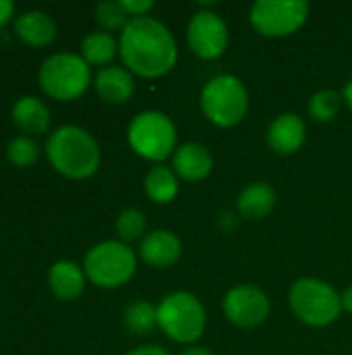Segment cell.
<instances>
[{
  "label": "cell",
  "instance_id": "obj_1",
  "mask_svg": "<svg viewBox=\"0 0 352 355\" xmlns=\"http://www.w3.org/2000/svg\"><path fill=\"white\" fill-rule=\"evenodd\" d=\"M120 56L141 77H160L176 62V42L170 29L151 17H133L120 33Z\"/></svg>",
  "mask_w": 352,
  "mask_h": 355
},
{
  "label": "cell",
  "instance_id": "obj_2",
  "mask_svg": "<svg viewBox=\"0 0 352 355\" xmlns=\"http://www.w3.org/2000/svg\"><path fill=\"white\" fill-rule=\"evenodd\" d=\"M46 152L54 168L73 179L89 177L100 164V148L95 139L77 125L54 129L46 141Z\"/></svg>",
  "mask_w": 352,
  "mask_h": 355
},
{
  "label": "cell",
  "instance_id": "obj_3",
  "mask_svg": "<svg viewBox=\"0 0 352 355\" xmlns=\"http://www.w3.org/2000/svg\"><path fill=\"white\" fill-rule=\"evenodd\" d=\"M156 312L158 327L176 343H193L205 329V310L191 293L176 291L166 295Z\"/></svg>",
  "mask_w": 352,
  "mask_h": 355
},
{
  "label": "cell",
  "instance_id": "obj_4",
  "mask_svg": "<svg viewBox=\"0 0 352 355\" xmlns=\"http://www.w3.org/2000/svg\"><path fill=\"white\" fill-rule=\"evenodd\" d=\"M39 85L58 100L81 96L89 85V67L83 56L73 52H56L39 67Z\"/></svg>",
  "mask_w": 352,
  "mask_h": 355
},
{
  "label": "cell",
  "instance_id": "obj_5",
  "mask_svg": "<svg viewBox=\"0 0 352 355\" xmlns=\"http://www.w3.org/2000/svg\"><path fill=\"white\" fill-rule=\"evenodd\" d=\"M201 108L205 116L218 127H234L243 121L249 108L245 85L230 75L212 79L201 94Z\"/></svg>",
  "mask_w": 352,
  "mask_h": 355
},
{
  "label": "cell",
  "instance_id": "obj_6",
  "mask_svg": "<svg viewBox=\"0 0 352 355\" xmlns=\"http://www.w3.org/2000/svg\"><path fill=\"white\" fill-rule=\"evenodd\" d=\"M85 275L100 287H118L127 283L137 268L133 250L120 241H102L85 256Z\"/></svg>",
  "mask_w": 352,
  "mask_h": 355
},
{
  "label": "cell",
  "instance_id": "obj_7",
  "mask_svg": "<svg viewBox=\"0 0 352 355\" xmlns=\"http://www.w3.org/2000/svg\"><path fill=\"white\" fill-rule=\"evenodd\" d=\"M290 306L295 314L311 327H326L334 322L342 310L338 293L317 279L297 281L290 289Z\"/></svg>",
  "mask_w": 352,
  "mask_h": 355
},
{
  "label": "cell",
  "instance_id": "obj_8",
  "mask_svg": "<svg viewBox=\"0 0 352 355\" xmlns=\"http://www.w3.org/2000/svg\"><path fill=\"white\" fill-rule=\"evenodd\" d=\"M129 144L143 158L164 160L176 146V129L166 114L147 110L131 121Z\"/></svg>",
  "mask_w": 352,
  "mask_h": 355
},
{
  "label": "cell",
  "instance_id": "obj_9",
  "mask_svg": "<svg viewBox=\"0 0 352 355\" xmlns=\"http://www.w3.org/2000/svg\"><path fill=\"white\" fill-rule=\"evenodd\" d=\"M309 4L303 0H261L251 8L253 27L268 37L295 33L307 19Z\"/></svg>",
  "mask_w": 352,
  "mask_h": 355
},
{
  "label": "cell",
  "instance_id": "obj_10",
  "mask_svg": "<svg viewBox=\"0 0 352 355\" xmlns=\"http://www.w3.org/2000/svg\"><path fill=\"white\" fill-rule=\"evenodd\" d=\"M224 314L237 327L243 329L257 327L270 314V300L261 289L251 285H241L228 291L224 300Z\"/></svg>",
  "mask_w": 352,
  "mask_h": 355
},
{
  "label": "cell",
  "instance_id": "obj_11",
  "mask_svg": "<svg viewBox=\"0 0 352 355\" xmlns=\"http://www.w3.org/2000/svg\"><path fill=\"white\" fill-rule=\"evenodd\" d=\"M189 46L201 58H218L228 46L226 23L210 10L197 12L189 23Z\"/></svg>",
  "mask_w": 352,
  "mask_h": 355
},
{
  "label": "cell",
  "instance_id": "obj_12",
  "mask_svg": "<svg viewBox=\"0 0 352 355\" xmlns=\"http://www.w3.org/2000/svg\"><path fill=\"white\" fill-rule=\"evenodd\" d=\"M141 258L158 268H168L180 258V241L170 231H151L141 241Z\"/></svg>",
  "mask_w": 352,
  "mask_h": 355
},
{
  "label": "cell",
  "instance_id": "obj_13",
  "mask_svg": "<svg viewBox=\"0 0 352 355\" xmlns=\"http://www.w3.org/2000/svg\"><path fill=\"white\" fill-rule=\"evenodd\" d=\"M268 141L278 154H293L305 141V123L301 116L286 112L280 114L268 131Z\"/></svg>",
  "mask_w": 352,
  "mask_h": 355
},
{
  "label": "cell",
  "instance_id": "obj_14",
  "mask_svg": "<svg viewBox=\"0 0 352 355\" xmlns=\"http://www.w3.org/2000/svg\"><path fill=\"white\" fill-rule=\"evenodd\" d=\"M214 158L201 144H185L174 152L172 166L185 181H201L212 171Z\"/></svg>",
  "mask_w": 352,
  "mask_h": 355
},
{
  "label": "cell",
  "instance_id": "obj_15",
  "mask_svg": "<svg viewBox=\"0 0 352 355\" xmlns=\"http://www.w3.org/2000/svg\"><path fill=\"white\" fill-rule=\"evenodd\" d=\"M10 116L25 135H39L50 125V110L37 96H21L12 104Z\"/></svg>",
  "mask_w": 352,
  "mask_h": 355
},
{
  "label": "cell",
  "instance_id": "obj_16",
  "mask_svg": "<svg viewBox=\"0 0 352 355\" xmlns=\"http://www.w3.org/2000/svg\"><path fill=\"white\" fill-rule=\"evenodd\" d=\"M95 89L102 96V100L110 104L127 102L135 92L133 75L122 67H104L95 75Z\"/></svg>",
  "mask_w": 352,
  "mask_h": 355
},
{
  "label": "cell",
  "instance_id": "obj_17",
  "mask_svg": "<svg viewBox=\"0 0 352 355\" xmlns=\"http://www.w3.org/2000/svg\"><path fill=\"white\" fill-rule=\"evenodd\" d=\"M15 31L23 42L33 46H44L54 40L56 23L44 10H25L15 19Z\"/></svg>",
  "mask_w": 352,
  "mask_h": 355
},
{
  "label": "cell",
  "instance_id": "obj_18",
  "mask_svg": "<svg viewBox=\"0 0 352 355\" xmlns=\"http://www.w3.org/2000/svg\"><path fill=\"white\" fill-rule=\"evenodd\" d=\"M48 283L58 300H75L77 295H81L85 287V275L75 262L58 260L52 264L48 272Z\"/></svg>",
  "mask_w": 352,
  "mask_h": 355
},
{
  "label": "cell",
  "instance_id": "obj_19",
  "mask_svg": "<svg viewBox=\"0 0 352 355\" xmlns=\"http://www.w3.org/2000/svg\"><path fill=\"white\" fill-rule=\"evenodd\" d=\"M276 204V193L270 185L266 183H255L249 185L241 196H239V210L247 218H263L272 212Z\"/></svg>",
  "mask_w": 352,
  "mask_h": 355
},
{
  "label": "cell",
  "instance_id": "obj_20",
  "mask_svg": "<svg viewBox=\"0 0 352 355\" xmlns=\"http://www.w3.org/2000/svg\"><path fill=\"white\" fill-rule=\"evenodd\" d=\"M145 191L158 204H168L178 193V183L168 166H154L145 177Z\"/></svg>",
  "mask_w": 352,
  "mask_h": 355
},
{
  "label": "cell",
  "instance_id": "obj_21",
  "mask_svg": "<svg viewBox=\"0 0 352 355\" xmlns=\"http://www.w3.org/2000/svg\"><path fill=\"white\" fill-rule=\"evenodd\" d=\"M81 50L87 64H106L116 54V40L106 31H93L85 35Z\"/></svg>",
  "mask_w": 352,
  "mask_h": 355
},
{
  "label": "cell",
  "instance_id": "obj_22",
  "mask_svg": "<svg viewBox=\"0 0 352 355\" xmlns=\"http://www.w3.org/2000/svg\"><path fill=\"white\" fill-rule=\"evenodd\" d=\"M124 324L129 331L145 335L158 324V312L147 302H135L124 310Z\"/></svg>",
  "mask_w": 352,
  "mask_h": 355
},
{
  "label": "cell",
  "instance_id": "obj_23",
  "mask_svg": "<svg viewBox=\"0 0 352 355\" xmlns=\"http://www.w3.org/2000/svg\"><path fill=\"white\" fill-rule=\"evenodd\" d=\"M39 146L29 135H17L6 144V158L17 166H29L37 160Z\"/></svg>",
  "mask_w": 352,
  "mask_h": 355
},
{
  "label": "cell",
  "instance_id": "obj_24",
  "mask_svg": "<svg viewBox=\"0 0 352 355\" xmlns=\"http://www.w3.org/2000/svg\"><path fill=\"white\" fill-rule=\"evenodd\" d=\"M340 104H342V98L338 92L324 89V92H317L309 100V112L315 121H332L338 114Z\"/></svg>",
  "mask_w": 352,
  "mask_h": 355
},
{
  "label": "cell",
  "instance_id": "obj_25",
  "mask_svg": "<svg viewBox=\"0 0 352 355\" xmlns=\"http://www.w3.org/2000/svg\"><path fill=\"white\" fill-rule=\"evenodd\" d=\"M95 17L106 29H118L129 23V12L124 10L122 2L116 0H104L95 6Z\"/></svg>",
  "mask_w": 352,
  "mask_h": 355
},
{
  "label": "cell",
  "instance_id": "obj_26",
  "mask_svg": "<svg viewBox=\"0 0 352 355\" xmlns=\"http://www.w3.org/2000/svg\"><path fill=\"white\" fill-rule=\"evenodd\" d=\"M116 231H118V235L124 241H133V239L143 235V231H145V216L139 210H135V208H127L116 218Z\"/></svg>",
  "mask_w": 352,
  "mask_h": 355
},
{
  "label": "cell",
  "instance_id": "obj_27",
  "mask_svg": "<svg viewBox=\"0 0 352 355\" xmlns=\"http://www.w3.org/2000/svg\"><path fill=\"white\" fill-rule=\"evenodd\" d=\"M120 2H122L124 10L129 15H135V17H143L154 6L151 0H120Z\"/></svg>",
  "mask_w": 352,
  "mask_h": 355
},
{
  "label": "cell",
  "instance_id": "obj_28",
  "mask_svg": "<svg viewBox=\"0 0 352 355\" xmlns=\"http://www.w3.org/2000/svg\"><path fill=\"white\" fill-rule=\"evenodd\" d=\"M129 355H170L168 352H164L162 347L158 345H145V347H137L133 349Z\"/></svg>",
  "mask_w": 352,
  "mask_h": 355
},
{
  "label": "cell",
  "instance_id": "obj_29",
  "mask_svg": "<svg viewBox=\"0 0 352 355\" xmlns=\"http://www.w3.org/2000/svg\"><path fill=\"white\" fill-rule=\"evenodd\" d=\"M12 10H15V4L10 0H0V25L12 15Z\"/></svg>",
  "mask_w": 352,
  "mask_h": 355
},
{
  "label": "cell",
  "instance_id": "obj_30",
  "mask_svg": "<svg viewBox=\"0 0 352 355\" xmlns=\"http://www.w3.org/2000/svg\"><path fill=\"white\" fill-rule=\"evenodd\" d=\"M340 302H342V308H344V310L352 312V287L344 291V295L340 297Z\"/></svg>",
  "mask_w": 352,
  "mask_h": 355
},
{
  "label": "cell",
  "instance_id": "obj_31",
  "mask_svg": "<svg viewBox=\"0 0 352 355\" xmlns=\"http://www.w3.org/2000/svg\"><path fill=\"white\" fill-rule=\"evenodd\" d=\"M180 355H214L207 347H189V349H185Z\"/></svg>",
  "mask_w": 352,
  "mask_h": 355
},
{
  "label": "cell",
  "instance_id": "obj_32",
  "mask_svg": "<svg viewBox=\"0 0 352 355\" xmlns=\"http://www.w3.org/2000/svg\"><path fill=\"white\" fill-rule=\"evenodd\" d=\"M342 98L346 100V104L351 106V110H352V81H349V83H346V87H344V94H342Z\"/></svg>",
  "mask_w": 352,
  "mask_h": 355
}]
</instances>
